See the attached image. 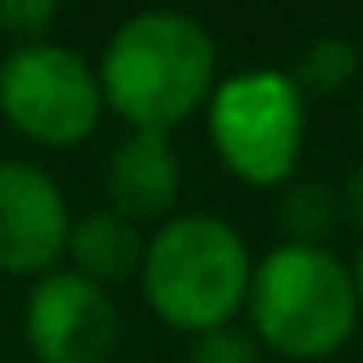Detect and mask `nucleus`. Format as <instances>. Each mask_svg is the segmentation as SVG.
I'll return each instance as SVG.
<instances>
[{
	"label": "nucleus",
	"instance_id": "ddd939ff",
	"mask_svg": "<svg viewBox=\"0 0 363 363\" xmlns=\"http://www.w3.org/2000/svg\"><path fill=\"white\" fill-rule=\"evenodd\" d=\"M189 363H262V350L248 331L235 327H216L207 336H194V354Z\"/></svg>",
	"mask_w": 363,
	"mask_h": 363
},
{
	"label": "nucleus",
	"instance_id": "9d476101",
	"mask_svg": "<svg viewBox=\"0 0 363 363\" xmlns=\"http://www.w3.org/2000/svg\"><path fill=\"white\" fill-rule=\"evenodd\" d=\"M340 189L327 179H290L276 203V225L281 244L299 248H327V240L340 230Z\"/></svg>",
	"mask_w": 363,
	"mask_h": 363
},
{
	"label": "nucleus",
	"instance_id": "9b49d317",
	"mask_svg": "<svg viewBox=\"0 0 363 363\" xmlns=\"http://www.w3.org/2000/svg\"><path fill=\"white\" fill-rule=\"evenodd\" d=\"M354 74H359V46L345 42V37H318V42L299 55L290 83L299 92H318V97H327V92H340Z\"/></svg>",
	"mask_w": 363,
	"mask_h": 363
},
{
	"label": "nucleus",
	"instance_id": "7ed1b4c3",
	"mask_svg": "<svg viewBox=\"0 0 363 363\" xmlns=\"http://www.w3.org/2000/svg\"><path fill=\"white\" fill-rule=\"evenodd\" d=\"M253 340L285 359H327L359 327V294L350 267L327 248L276 244L253 267L244 299Z\"/></svg>",
	"mask_w": 363,
	"mask_h": 363
},
{
	"label": "nucleus",
	"instance_id": "39448f33",
	"mask_svg": "<svg viewBox=\"0 0 363 363\" xmlns=\"http://www.w3.org/2000/svg\"><path fill=\"white\" fill-rule=\"evenodd\" d=\"M0 111L28 143L74 147L92 138L106 97H101L97 69L83 55L37 42L14 46L0 65Z\"/></svg>",
	"mask_w": 363,
	"mask_h": 363
},
{
	"label": "nucleus",
	"instance_id": "1a4fd4ad",
	"mask_svg": "<svg viewBox=\"0 0 363 363\" xmlns=\"http://www.w3.org/2000/svg\"><path fill=\"white\" fill-rule=\"evenodd\" d=\"M65 253H69V262H74L69 272L88 276L92 285L106 290V281H124V276L138 272L147 244H143V230L133 221H124L111 207H101V212H88L69 225Z\"/></svg>",
	"mask_w": 363,
	"mask_h": 363
},
{
	"label": "nucleus",
	"instance_id": "4468645a",
	"mask_svg": "<svg viewBox=\"0 0 363 363\" xmlns=\"http://www.w3.org/2000/svg\"><path fill=\"white\" fill-rule=\"evenodd\" d=\"M340 216L363 235V166H354L340 179Z\"/></svg>",
	"mask_w": 363,
	"mask_h": 363
},
{
	"label": "nucleus",
	"instance_id": "2eb2a0df",
	"mask_svg": "<svg viewBox=\"0 0 363 363\" xmlns=\"http://www.w3.org/2000/svg\"><path fill=\"white\" fill-rule=\"evenodd\" d=\"M350 281H354V294H359V308H363V248H359L354 267H350Z\"/></svg>",
	"mask_w": 363,
	"mask_h": 363
},
{
	"label": "nucleus",
	"instance_id": "423d86ee",
	"mask_svg": "<svg viewBox=\"0 0 363 363\" xmlns=\"http://www.w3.org/2000/svg\"><path fill=\"white\" fill-rule=\"evenodd\" d=\"M23 336L42 363H106L120 340V318L88 276L46 272L28 294Z\"/></svg>",
	"mask_w": 363,
	"mask_h": 363
},
{
	"label": "nucleus",
	"instance_id": "6e6552de",
	"mask_svg": "<svg viewBox=\"0 0 363 363\" xmlns=\"http://www.w3.org/2000/svg\"><path fill=\"white\" fill-rule=\"evenodd\" d=\"M106 198L124 221H161L179 203V161L166 133H129L106 161Z\"/></svg>",
	"mask_w": 363,
	"mask_h": 363
},
{
	"label": "nucleus",
	"instance_id": "f8f14e48",
	"mask_svg": "<svg viewBox=\"0 0 363 363\" xmlns=\"http://www.w3.org/2000/svg\"><path fill=\"white\" fill-rule=\"evenodd\" d=\"M55 14H60L55 0H0V33L14 37L18 46H37Z\"/></svg>",
	"mask_w": 363,
	"mask_h": 363
},
{
	"label": "nucleus",
	"instance_id": "f03ea898",
	"mask_svg": "<svg viewBox=\"0 0 363 363\" xmlns=\"http://www.w3.org/2000/svg\"><path fill=\"white\" fill-rule=\"evenodd\" d=\"M138 272L143 294L166 327L207 336L216 327H230V318L244 308L253 257L230 221L198 212L161 225L147 240Z\"/></svg>",
	"mask_w": 363,
	"mask_h": 363
},
{
	"label": "nucleus",
	"instance_id": "0eeeda50",
	"mask_svg": "<svg viewBox=\"0 0 363 363\" xmlns=\"http://www.w3.org/2000/svg\"><path fill=\"white\" fill-rule=\"evenodd\" d=\"M69 207L65 194L33 161H0V272L42 276L65 257Z\"/></svg>",
	"mask_w": 363,
	"mask_h": 363
},
{
	"label": "nucleus",
	"instance_id": "f257e3e1",
	"mask_svg": "<svg viewBox=\"0 0 363 363\" xmlns=\"http://www.w3.org/2000/svg\"><path fill=\"white\" fill-rule=\"evenodd\" d=\"M97 83L133 133H170L212 101L216 42L179 9H143L116 28Z\"/></svg>",
	"mask_w": 363,
	"mask_h": 363
},
{
	"label": "nucleus",
	"instance_id": "20e7f679",
	"mask_svg": "<svg viewBox=\"0 0 363 363\" xmlns=\"http://www.w3.org/2000/svg\"><path fill=\"white\" fill-rule=\"evenodd\" d=\"M207 133L235 179L257 189L285 184L303 147V92L281 69H248L216 83Z\"/></svg>",
	"mask_w": 363,
	"mask_h": 363
}]
</instances>
